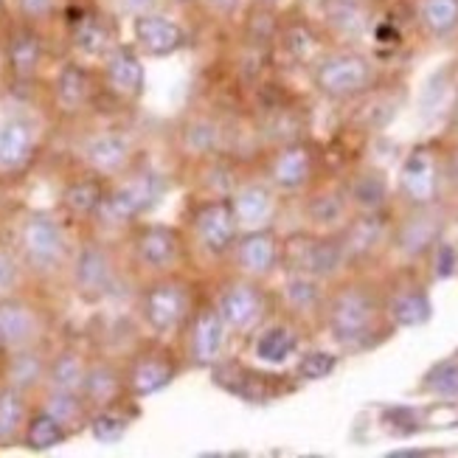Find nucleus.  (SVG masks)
Masks as SVG:
<instances>
[{
  "label": "nucleus",
  "instance_id": "nucleus-31",
  "mask_svg": "<svg viewBox=\"0 0 458 458\" xmlns=\"http://www.w3.org/2000/svg\"><path fill=\"white\" fill-rule=\"evenodd\" d=\"M34 152V127L26 118H9L0 124V169H20L31 161Z\"/></svg>",
  "mask_w": 458,
  "mask_h": 458
},
{
  "label": "nucleus",
  "instance_id": "nucleus-11",
  "mask_svg": "<svg viewBox=\"0 0 458 458\" xmlns=\"http://www.w3.org/2000/svg\"><path fill=\"white\" fill-rule=\"evenodd\" d=\"M191 233L194 242L208 256L216 259L228 256L236 245L239 233H242L228 197H211V200H203L197 206L191 211Z\"/></svg>",
  "mask_w": 458,
  "mask_h": 458
},
{
  "label": "nucleus",
  "instance_id": "nucleus-50",
  "mask_svg": "<svg viewBox=\"0 0 458 458\" xmlns=\"http://www.w3.org/2000/svg\"><path fill=\"white\" fill-rule=\"evenodd\" d=\"M17 278H20L17 259L4 245H0V298L12 295V290L17 287Z\"/></svg>",
  "mask_w": 458,
  "mask_h": 458
},
{
  "label": "nucleus",
  "instance_id": "nucleus-46",
  "mask_svg": "<svg viewBox=\"0 0 458 458\" xmlns=\"http://www.w3.org/2000/svg\"><path fill=\"white\" fill-rule=\"evenodd\" d=\"M278 31H282V23H278V17H276V6L253 4L248 12V23H245L248 43L256 48H267L278 39Z\"/></svg>",
  "mask_w": 458,
  "mask_h": 458
},
{
  "label": "nucleus",
  "instance_id": "nucleus-51",
  "mask_svg": "<svg viewBox=\"0 0 458 458\" xmlns=\"http://www.w3.org/2000/svg\"><path fill=\"white\" fill-rule=\"evenodd\" d=\"M14 4H17L20 17L29 20V23H39V20H46V17L54 14L59 0H14Z\"/></svg>",
  "mask_w": 458,
  "mask_h": 458
},
{
  "label": "nucleus",
  "instance_id": "nucleus-22",
  "mask_svg": "<svg viewBox=\"0 0 458 458\" xmlns=\"http://www.w3.org/2000/svg\"><path fill=\"white\" fill-rule=\"evenodd\" d=\"M304 216L312 231H324V233H335V231H344L346 223L354 216L352 206H349V197L341 186H321V189H312L304 197Z\"/></svg>",
  "mask_w": 458,
  "mask_h": 458
},
{
  "label": "nucleus",
  "instance_id": "nucleus-36",
  "mask_svg": "<svg viewBox=\"0 0 458 458\" xmlns=\"http://www.w3.org/2000/svg\"><path fill=\"white\" fill-rule=\"evenodd\" d=\"M90 93H93V79H90V73L82 65L68 63L63 71L56 73L54 96H56V105L63 107L65 113L82 110L88 105Z\"/></svg>",
  "mask_w": 458,
  "mask_h": 458
},
{
  "label": "nucleus",
  "instance_id": "nucleus-47",
  "mask_svg": "<svg viewBox=\"0 0 458 458\" xmlns=\"http://www.w3.org/2000/svg\"><path fill=\"white\" fill-rule=\"evenodd\" d=\"M335 369H337V354L327 349H307L298 354L293 374H295V380H301V383H318V380H327Z\"/></svg>",
  "mask_w": 458,
  "mask_h": 458
},
{
  "label": "nucleus",
  "instance_id": "nucleus-4",
  "mask_svg": "<svg viewBox=\"0 0 458 458\" xmlns=\"http://www.w3.org/2000/svg\"><path fill=\"white\" fill-rule=\"evenodd\" d=\"M214 304L220 310L228 332L239 337H253L270 321V315L276 310V301L265 282H256V278L239 273H233V278H228L220 287Z\"/></svg>",
  "mask_w": 458,
  "mask_h": 458
},
{
  "label": "nucleus",
  "instance_id": "nucleus-32",
  "mask_svg": "<svg viewBox=\"0 0 458 458\" xmlns=\"http://www.w3.org/2000/svg\"><path fill=\"white\" fill-rule=\"evenodd\" d=\"M181 141H183V149L194 157H216L228 147V132L220 122L200 115V118H191L183 127Z\"/></svg>",
  "mask_w": 458,
  "mask_h": 458
},
{
  "label": "nucleus",
  "instance_id": "nucleus-30",
  "mask_svg": "<svg viewBox=\"0 0 458 458\" xmlns=\"http://www.w3.org/2000/svg\"><path fill=\"white\" fill-rule=\"evenodd\" d=\"M43 54H46L43 37L31 26L12 31L9 46H6V63L17 79H31L39 71V65H43Z\"/></svg>",
  "mask_w": 458,
  "mask_h": 458
},
{
  "label": "nucleus",
  "instance_id": "nucleus-27",
  "mask_svg": "<svg viewBox=\"0 0 458 458\" xmlns=\"http://www.w3.org/2000/svg\"><path fill=\"white\" fill-rule=\"evenodd\" d=\"M386 315L394 329H416L430 321L433 304L422 284H400L386 293Z\"/></svg>",
  "mask_w": 458,
  "mask_h": 458
},
{
  "label": "nucleus",
  "instance_id": "nucleus-49",
  "mask_svg": "<svg viewBox=\"0 0 458 458\" xmlns=\"http://www.w3.org/2000/svg\"><path fill=\"white\" fill-rule=\"evenodd\" d=\"M430 265H433V276L436 278H450L455 270H458V256H455V248L450 242H442L433 248V253L428 256Z\"/></svg>",
  "mask_w": 458,
  "mask_h": 458
},
{
  "label": "nucleus",
  "instance_id": "nucleus-23",
  "mask_svg": "<svg viewBox=\"0 0 458 458\" xmlns=\"http://www.w3.org/2000/svg\"><path fill=\"white\" fill-rule=\"evenodd\" d=\"M82 157L98 177L118 174L132 157V138L124 130H102L88 138Z\"/></svg>",
  "mask_w": 458,
  "mask_h": 458
},
{
  "label": "nucleus",
  "instance_id": "nucleus-21",
  "mask_svg": "<svg viewBox=\"0 0 458 458\" xmlns=\"http://www.w3.org/2000/svg\"><path fill=\"white\" fill-rule=\"evenodd\" d=\"M135 43L149 56H172L186 46V31L177 20L161 14V12H144L135 14L132 23Z\"/></svg>",
  "mask_w": 458,
  "mask_h": 458
},
{
  "label": "nucleus",
  "instance_id": "nucleus-1",
  "mask_svg": "<svg viewBox=\"0 0 458 458\" xmlns=\"http://www.w3.org/2000/svg\"><path fill=\"white\" fill-rule=\"evenodd\" d=\"M321 324L344 352H363L394 329L386 315V293L363 278H346L329 287Z\"/></svg>",
  "mask_w": 458,
  "mask_h": 458
},
{
  "label": "nucleus",
  "instance_id": "nucleus-56",
  "mask_svg": "<svg viewBox=\"0 0 458 458\" xmlns=\"http://www.w3.org/2000/svg\"><path fill=\"white\" fill-rule=\"evenodd\" d=\"M0 12H4V0H0Z\"/></svg>",
  "mask_w": 458,
  "mask_h": 458
},
{
  "label": "nucleus",
  "instance_id": "nucleus-16",
  "mask_svg": "<svg viewBox=\"0 0 458 458\" xmlns=\"http://www.w3.org/2000/svg\"><path fill=\"white\" fill-rule=\"evenodd\" d=\"M73 287L76 293L85 298V301H98L113 290L115 282V265L113 256L107 253V248L88 242L76 250L73 256Z\"/></svg>",
  "mask_w": 458,
  "mask_h": 458
},
{
  "label": "nucleus",
  "instance_id": "nucleus-14",
  "mask_svg": "<svg viewBox=\"0 0 458 458\" xmlns=\"http://www.w3.org/2000/svg\"><path fill=\"white\" fill-rule=\"evenodd\" d=\"M233 262V273L265 282L278 267H282V239L270 228L242 231L236 239L233 250L228 253Z\"/></svg>",
  "mask_w": 458,
  "mask_h": 458
},
{
  "label": "nucleus",
  "instance_id": "nucleus-19",
  "mask_svg": "<svg viewBox=\"0 0 458 458\" xmlns=\"http://www.w3.org/2000/svg\"><path fill=\"white\" fill-rule=\"evenodd\" d=\"M327 295H329V284L321 282V278L298 273V270H284L278 301H282L287 318H293L295 324L307 321V318H318V321H321Z\"/></svg>",
  "mask_w": 458,
  "mask_h": 458
},
{
  "label": "nucleus",
  "instance_id": "nucleus-33",
  "mask_svg": "<svg viewBox=\"0 0 458 458\" xmlns=\"http://www.w3.org/2000/svg\"><path fill=\"white\" fill-rule=\"evenodd\" d=\"M124 391H127L124 377L118 374L110 363H90L85 386H82V396L93 411L115 405L118 396H122Z\"/></svg>",
  "mask_w": 458,
  "mask_h": 458
},
{
  "label": "nucleus",
  "instance_id": "nucleus-44",
  "mask_svg": "<svg viewBox=\"0 0 458 458\" xmlns=\"http://www.w3.org/2000/svg\"><path fill=\"white\" fill-rule=\"evenodd\" d=\"M301 132H304L301 118H298V113L290 107H273V110H267L265 122H259V135H265L267 144H273V147L298 141V138H304Z\"/></svg>",
  "mask_w": 458,
  "mask_h": 458
},
{
  "label": "nucleus",
  "instance_id": "nucleus-34",
  "mask_svg": "<svg viewBox=\"0 0 458 458\" xmlns=\"http://www.w3.org/2000/svg\"><path fill=\"white\" fill-rule=\"evenodd\" d=\"M73 48L85 56H107L115 48V37L107 20L96 12H85L73 23Z\"/></svg>",
  "mask_w": 458,
  "mask_h": 458
},
{
  "label": "nucleus",
  "instance_id": "nucleus-52",
  "mask_svg": "<svg viewBox=\"0 0 458 458\" xmlns=\"http://www.w3.org/2000/svg\"><path fill=\"white\" fill-rule=\"evenodd\" d=\"M203 6L216 17H231V14H236L239 6H242V0H203Z\"/></svg>",
  "mask_w": 458,
  "mask_h": 458
},
{
  "label": "nucleus",
  "instance_id": "nucleus-13",
  "mask_svg": "<svg viewBox=\"0 0 458 458\" xmlns=\"http://www.w3.org/2000/svg\"><path fill=\"white\" fill-rule=\"evenodd\" d=\"M442 155L430 147H416L405 157L400 169V194L405 206H430L442 203Z\"/></svg>",
  "mask_w": 458,
  "mask_h": 458
},
{
  "label": "nucleus",
  "instance_id": "nucleus-2",
  "mask_svg": "<svg viewBox=\"0 0 458 458\" xmlns=\"http://www.w3.org/2000/svg\"><path fill=\"white\" fill-rule=\"evenodd\" d=\"M377 82L371 56L357 48H335L312 63V85L329 102H354Z\"/></svg>",
  "mask_w": 458,
  "mask_h": 458
},
{
  "label": "nucleus",
  "instance_id": "nucleus-7",
  "mask_svg": "<svg viewBox=\"0 0 458 458\" xmlns=\"http://www.w3.org/2000/svg\"><path fill=\"white\" fill-rule=\"evenodd\" d=\"M161 194H164L161 174H155L149 169L135 172V174L124 177L122 183L113 186L105 194V203H102V208L96 211V216L105 225L135 223L138 216H141L144 211H149L157 203V197H161Z\"/></svg>",
  "mask_w": 458,
  "mask_h": 458
},
{
  "label": "nucleus",
  "instance_id": "nucleus-45",
  "mask_svg": "<svg viewBox=\"0 0 458 458\" xmlns=\"http://www.w3.org/2000/svg\"><path fill=\"white\" fill-rule=\"evenodd\" d=\"M90 436L102 445H118L130 430V416L118 408V405H107V408H96L88 420Z\"/></svg>",
  "mask_w": 458,
  "mask_h": 458
},
{
  "label": "nucleus",
  "instance_id": "nucleus-15",
  "mask_svg": "<svg viewBox=\"0 0 458 458\" xmlns=\"http://www.w3.org/2000/svg\"><path fill=\"white\" fill-rule=\"evenodd\" d=\"M391 231L394 223L388 220V214H354L341 231L344 248L349 256V267L352 265H363L369 259H374L383 248L391 245Z\"/></svg>",
  "mask_w": 458,
  "mask_h": 458
},
{
  "label": "nucleus",
  "instance_id": "nucleus-8",
  "mask_svg": "<svg viewBox=\"0 0 458 458\" xmlns=\"http://www.w3.org/2000/svg\"><path fill=\"white\" fill-rule=\"evenodd\" d=\"M20 250H23L26 265L37 273H51L63 267L68 256L65 228L48 211H34L26 216L20 228Z\"/></svg>",
  "mask_w": 458,
  "mask_h": 458
},
{
  "label": "nucleus",
  "instance_id": "nucleus-3",
  "mask_svg": "<svg viewBox=\"0 0 458 458\" xmlns=\"http://www.w3.org/2000/svg\"><path fill=\"white\" fill-rule=\"evenodd\" d=\"M349 267L341 231H295L282 242V270H298L335 284L337 276Z\"/></svg>",
  "mask_w": 458,
  "mask_h": 458
},
{
  "label": "nucleus",
  "instance_id": "nucleus-6",
  "mask_svg": "<svg viewBox=\"0 0 458 458\" xmlns=\"http://www.w3.org/2000/svg\"><path fill=\"white\" fill-rule=\"evenodd\" d=\"M445 228H447V214L442 203L408 206L405 214L394 223L391 248L405 262H420V259H428L433 248L445 239Z\"/></svg>",
  "mask_w": 458,
  "mask_h": 458
},
{
  "label": "nucleus",
  "instance_id": "nucleus-10",
  "mask_svg": "<svg viewBox=\"0 0 458 458\" xmlns=\"http://www.w3.org/2000/svg\"><path fill=\"white\" fill-rule=\"evenodd\" d=\"M211 377H214V386H220L223 391L239 396V400H245L250 405H267L290 391L287 386L290 377L250 369L239 360H220L216 366H211Z\"/></svg>",
  "mask_w": 458,
  "mask_h": 458
},
{
  "label": "nucleus",
  "instance_id": "nucleus-24",
  "mask_svg": "<svg viewBox=\"0 0 458 458\" xmlns=\"http://www.w3.org/2000/svg\"><path fill=\"white\" fill-rule=\"evenodd\" d=\"M298 349H301V329L293 318L267 321L253 335V354L265 366H284L290 357L298 354Z\"/></svg>",
  "mask_w": 458,
  "mask_h": 458
},
{
  "label": "nucleus",
  "instance_id": "nucleus-48",
  "mask_svg": "<svg viewBox=\"0 0 458 458\" xmlns=\"http://www.w3.org/2000/svg\"><path fill=\"white\" fill-rule=\"evenodd\" d=\"M278 43L298 63H310L318 48V34L307 23H287L278 31Z\"/></svg>",
  "mask_w": 458,
  "mask_h": 458
},
{
  "label": "nucleus",
  "instance_id": "nucleus-29",
  "mask_svg": "<svg viewBox=\"0 0 458 458\" xmlns=\"http://www.w3.org/2000/svg\"><path fill=\"white\" fill-rule=\"evenodd\" d=\"M46 374H48V360H46L43 352H39L37 346H26V349L9 352L6 366H4L6 386L29 394L39 383H46Z\"/></svg>",
  "mask_w": 458,
  "mask_h": 458
},
{
  "label": "nucleus",
  "instance_id": "nucleus-17",
  "mask_svg": "<svg viewBox=\"0 0 458 458\" xmlns=\"http://www.w3.org/2000/svg\"><path fill=\"white\" fill-rule=\"evenodd\" d=\"M231 208L242 231L270 228L278 211V191L267 181H239V186L231 191Z\"/></svg>",
  "mask_w": 458,
  "mask_h": 458
},
{
  "label": "nucleus",
  "instance_id": "nucleus-18",
  "mask_svg": "<svg viewBox=\"0 0 458 458\" xmlns=\"http://www.w3.org/2000/svg\"><path fill=\"white\" fill-rule=\"evenodd\" d=\"M174 377H177L174 354L169 349L152 346L132 357V363L124 374V383L132 396H152L157 391H164L166 386H172Z\"/></svg>",
  "mask_w": 458,
  "mask_h": 458
},
{
  "label": "nucleus",
  "instance_id": "nucleus-37",
  "mask_svg": "<svg viewBox=\"0 0 458 458\" xmlns=\"http://www.w3.org/2000/svg\"><path fill=\"white\" fill-rule=\"evenodd\" d=\"M88 369H90V363L85 360L82 354L73 352V349H63L48 360L46 383L51 388H56V391H79V394H82Z\"/></svg>",
  "mask_w": 458,
  "mask_h": 458
},
{
  "label": "nucleus",
  "instance_id": "nucleus-54",
  "mask_svg": "<svg viewBox=\"0 0 458 458\" xmlns=\"http://www.w3.org/2000/svg\"><path fill=\"white\" fill-rule=\"evenodd\" d=\"M450 122H453V130L458 132V93L453 98V107H450Z\"/></svg>",
  "mask_w": 458,
  "mask_h": 458
},
{
  "label": "nucleus",
  "instance_id": "nucleus-53",
  "mask_svg": "<svg viewBox=\"0 0 458 458\" xmlns=\"http://www.w3.org/2000/svg\"><path fill=\"white\" fill-rule=\"evenodd\" d=\"M155 0H124V9L135 12V14H144V12H155Z\"/></svg>",
  "mask_w": 458,
  "mask_h": 458
},
{
  "label": "nucleus",
  "instance_id": "nucleus-41",
  "mask_svg": "<svg viewBox=\"0 0 458 458\" xmlns=\"http://www.w3.org/2000/svg\"><path fill=\"white\" fill-rule=\"evenodd\" d=\"M39 408H43L46 413H51L56 422H63L68 430H73L79 425H88V420H90V405L85 403V396L79 391L51 388Z\"/></svg>",
  "mask_w": 458,
  "mask_h": 458
},
{
  "label": "nucleus",
  "instance_id": "nucleus-28",
  "mask_svg": "<svg viewBox=\"0 0 458 458\" xmlns=\"http://www.w3.org/2000/svg\"><path fill=\"white\" fill-rule=\"evenodd\" d=\"M144 82H147L144 63L132 48L115 46L105 56V85L118 98H138L144 93Z\"/></svg>",
  "mask_w": 458,
  "mask_h": 458
},
{
  "label": "nucleus",
  "instance_id": "nucleus-35",
  "mask_svg": "<svg viewBox=\"0 0 458 458\" xmlns=\"http://www.w3.org/2000/svg\"><path fill=\"white\" fill-rule=\"evenodd\" d=\"M416 23L433 39L458 34V0H416Z\"/></svg>",
  "mask_w": 458,
  "mask_h": 458
},
{
  "label": "nucleus",
  "instance_id": "nucleus-25",
  "mask_svg": "<svg viewBox=\"0 0 458 458\" xmlns=\"http://www.w3.org/2000/svg\"><path fill=\"white\" fill-rule=\"evenodd\" d=\"M39 335V315L20 298L4 295L0 298V349L14 352L37 344Z\"/></svg>",
  "mask_w": 458,
  "mask_h": 458
},
{
  "label": "nucleus",
  "instance_id": "nucleus-55",
  "mask_svg": "<svg viewBox=\"0 0 458 458\" xmlns=\"http://www.w3.org/2000/svg\"><path fill=\"white\" fill-rule=\"evenodd\" d=\"M253 4H265V6H278L282 0H253Z\"/></svg>",
  "mask_w": 458,
  "mask_h": 458
},
{
  "label": "nucleus",
  "instance_id": "nucleus-26",
  "mask_svg": "<svg viewBox=\"0 0 458 458\" xmlns=\"http://www.w3.org/2000/svg\"><path fill=\"white\" fill-rule=\"evenodd\" d=\"M344 191L354 214H380L391 203L388 174L374 166H363L349 174V181H344Z\"/></svg>",
  "mask_w": 458,
  "mask_h": 458
},
{
  "label": "nucleus",
  "instance_id": "nucleus-9",
  "mask_svg": "<svg viewBox=\"0 0 458 458\" xmlns=\"http://www.w3.org/2000/svg\"><path fill=\"white\" fill-rule=\"evenodd\" d=\"M315 172H318V149L307 138H298V141L273 147L267 157L265 181L278 194H301L312 186Z\"/></svg>",
  "mask_w": 458,
  "mask_h": 458
},
{
  "label": "nucleus",
  "instance_id": "nucleus-20",
  "mask_svg": "<svg viewBox=\"0 0 458 458\" xmlns=\"http://www.w3.org/2000/svg\"><path fill=\"white\" fill-rule=\"evenodd\" d=\"M135 259L152 273H169L183 256V236L172 225H144L132 239Z\"/></svg>",
  "mask_w": 458,
  "mask_h": 458
},
{
  "label": "nucleus",
  "instance_id": "nucleus-39",
  "mask_svg": "<svg viewBox=\"0 0 458 458\" xmlns=\"http://www.w3.org/2000/svg\"><path fill=\"white\" fill-rule=\"evenodd\" d=\"M105 183L98 177H79L68 183L63 191V206L71 216H96V211L105 203Z\"/></svg>",
  "mask_w": 458,
  "mask_h": 458
},
{
  "label": "nucleus",
  "instance_id": "nucleus-12",
  "mask_svg": "<svg viewBox=\"0 0 458 458\" xmlns=\"http://www.w3.org/2000/svg\"><path fill=\"white\" fill-rule=\"evenodd\" d=\"M228 327L214 301L197 304L186 324V354L189 363L197 369H211L223 360L228 344Z\"/></svg>",
  "mask_w": 458,
  "mask_h": 458
},
{
  "label": "nucleus",
  "instance_id": "nucleus-40",
  "mask_svg": "<svg viewBox=\"0 0 458 458\" xmlns=\"http://www.w3.org/2000/svg\"><path fill=\"white\" fill-rule=\"evenodd\" d=\"M324 20L337 37L346 39L360 37L369 23L360 0H324Z\"/></svg>",
  "mask_w": 458,
  "mask_h": 458
},
{
  "label": "nucleus",
  "instance_id": "nucleus-43",
  "mask_svg": "<svg viewBox=\"0 0 458 458\" xmlns=\"http://www.w3.org/2000/svg\"><path fill=\"white\" fill-rule=\"evenodd\" d=\"M420 391L436 396V400H458V354H450L445 360L433 363L422 377Z\"/></svg>",
  "mask_w": 458,
  "mask_h": 458
},
{
  "label": "nucleus",
  "instance_id": "nucleus-5",
  "mask_svg": "<svg viewBox=\"0 0 458 458\" xmlns=\"http://www.w3.org/2000/svg\"><path fill=\"white\" fill-rule=\"evenodd\" d=\"M194 307L197 304L189 282L177 276H161L141 293V315L147 327L157 335L186 329Z\"/></svg>",
  "mask_w": 458,
  "mask_h": 458
},
{
  "label": "nucleus",
  "instance_id": "nucleus-38",
  "mask_svg": "<svg viewBox=\"0 0 458 458\" xmlns=\"http://www.w3.org/2000/svg\"><path fill=\"white\" fill-rule=\"evenodd\" d=\"M29 422V408H26V394L12 386L0 388V447L17 442L26 430Z\"/></svg>",
  "mask_w": 458,
  "mask_h": 458
},
{
  "label": "nucleus",
  "instance_id": "nucleus-42",
  "mask_svg": "<svg viewBox=\"0 0 458 458\" xmlns=\"http://www.w3.org/2000/svg\"><path fill=\"white\" fill-rule=\"evenodd\" d=\"M68 433L71 430L63 422H56L51 413H46L43 408H39L37 413L29 416L26 430H23V442L34 453H46V450H54V447L63 445L68 439Z\"/></svg>",
  "mask_w": 458,
  "mask_h": 458
}]
</instances>
